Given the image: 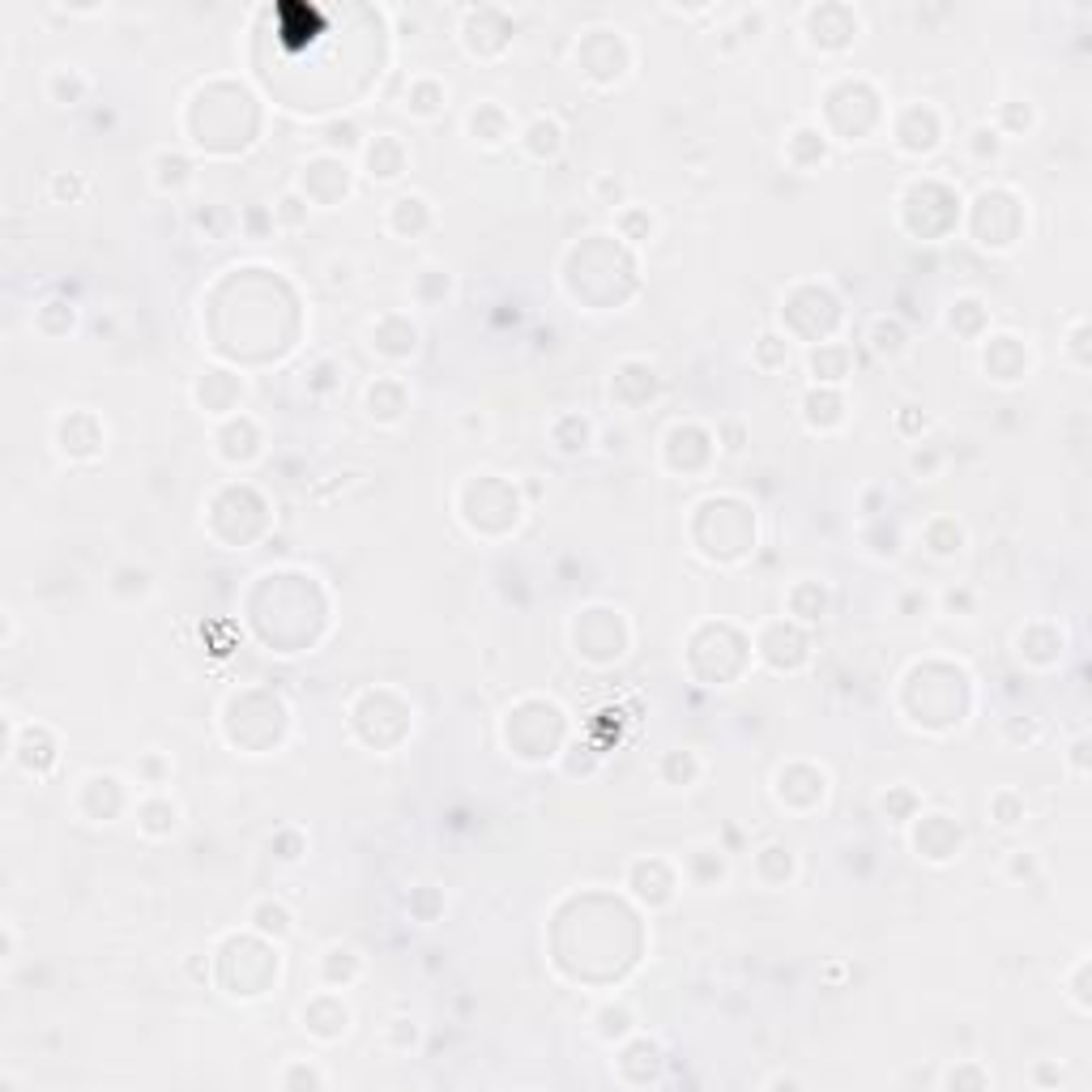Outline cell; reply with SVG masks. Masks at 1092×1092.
Wrapping results in <instances>:
<instances>
[{
    "label": "cell",
    "mask_w": 1092,
    "mask_h": 1092,
    "mask_svg": "<svg viewBox=\"0 0 1092 1092\" xmlns=\"http://www.w3.org/2000/svg\"><path fill=\"white\" fill-rule=\"evenodd\" d=\"M406 171V150L393 133H380L375 141H368V175L371 180H397Z\"/></svg>",
    "instance_id": "2"
},
{
    "label": "cell",
    "mask_w": 1092,
    "mask_h": 1092,
    "mask_svg": "<svg viewBox=\"0 0 1092 1092\" xmlns=\"http://www.w3.org/2000/svg\"><path fill=\"white\" fill-rule=\"evenodd\" d=\"M469 133H474V141H483V146H503L512 137V120L491 99H483L469 111Z\"/></svg>",
    "instance_id": "4"
},
{
    "label": "cell",
    "mask_w": 1092,
    "mask_h": 1092,
    "mask_svg": "<svg viewBox=\"0 0 1092 1092\" xmlns=\"http://www.w3.org/2000/svg\"><path fill=\"white\" fill-rule=\"evenodd\" d=\"M939 606H943L947 619H969L973 610H978V593H973L969 585H952V590L939 593Z\"/></svg>",
    "instance_id": "15"
},
{
    "label": "cell",
    "mask_w": 1092,
    "mask_h": 1092,
    "mask_svg": "<svg viewBox=\"0 0 1092 1092\" xmlns=\"http://www.w3.org/2000/svg\"><path fill=\"white\" fill-rule=\"evenodd\" d=\"M521 141H525V150H530L534 158H559L563 128H559V120H550V115H538V120L521 133Z\"/></svg>",
    "instance_id": "7"
},
{
    "label": "cell",
    "mask_w": 1092,
    "mask_h": 1092,
    "mask_svg": "<svg viewBox=\"0 0 1092 1092\" xmlns=\"http://www.w3.org/2000/svg\"><path fill=\"white\" fill-rule=\"evenodd\" d=\"M939 465H943V453H939L935 444H922V449L909 453V469H913V474H922V478H935Z\"/></svg>",
    "instance_id": "18"
},
{
    "label": "cell",
    "mask_w": 1092,
    "mask_h": 1092,
    "mask_svg": "<svg viewBox=\"0 0 1092 1092\" xmlns=\"http://www.w3.org/2000/svg\"><path fill=\"white\" fill-rule=\"evenodd\" d=\"M790 610H794L798 619H807V624H811V619H824V615H828V590H824V585H815V581L794 585Z\"/></svg>",
    "instance_id": "10"
},
{
    "label": "cell",
    "mask_w": 1092,
    "mask_h": 1092,
    "mask_svg": "<svg viewBox=\"0 0 1092 1092\" xmlns=\"http://www.w3.org/2000/svg\"><path fill=\"white\" fill-rule=\"evenodd\" d=\"M248 922L261 935H269V939H286L290 931H295V913L282 905V900H256L252 913H248Z\"/></svg>",
    "instance_id": "8"
},
{
    "label": "cell",
    "mask_w": 1092,
    "mask_h": 1092,
    "mask_svg": "<svg viewBox=\"0 0 1092 1092\" xmlns=\"http://www.w3.org/2000/svg\"><path fill=\"white\" fill-rule=\"evenodd\" d=\"M811 371H815V380H824V384L845 380V375H850V355H845V346H819L811 355Z\"/></svg>",
    "instance_id": "13"
},
{
    "label": "cell",
    "mask_w": 1092,
    "mask_h": 1092,
    "mask_svg": "<svg viewBox=\"0 0 1092 1092\" xmlns=\"http://www.w3.org/2000/svg\"><path fill=\"white\" fill-rule=\"evenodd\" d=\"M969 146H973V154H978V158H999V154H1003V137L994 133L990 124H978V128H973Z\"/></svg>",
    "instance_id": "17"
},
{
    "label": "cell",
    "mask_w": 1092,
    "mask_h": 1092,
    "mask_svg": "<svg viewBox=\"0 0 1092 1092\" xmlns=\"http://www.w3.org/2000/svg\"><path fill=\"white\" fill-rule=\"evenodd\" d=\"M738 22H743V39H756L760 30H764V22H768V9H743V14H738Z\"/></svg>",
    "instance_id": "23"
},
{
    "label": "cell",
    "mask_w": 1092,
    "mask_h": 1092,
    "mask_svg": "<svg viewBox=\"0 0 1092 1092\" xmlns=\"http://www.w3.org/2000/svg\"><path fill=\"white\" fill-rule=\"evenodd\" d=\"M154 180H158V188H184L188 180H193V162L188 158H180V154H171V150H158L154 154Z\"/></svg>",
    "instance_id": "12"
},
{
    "label": "cell",
    "mask_w": 1092,
    "mask_h": 1092,
    "mask_svg": "<svg viewBox=\"0 0 1092 1092\" xmlns=\"http://www.w3.org/2000/svg\"><path fill=\"white\" fill-rule=\"evenodd\" d=\"M303 201H308L303 193H286V197H282V201L274 205V222H282V227H299V222L308 218V205H303Z\"/></svg>",
    "instance_id": "16"
},
{
    "label": "cell",
    "mask_w": 1092,
    "mask_h": 1092,
    "mask_svg": "<svg viewBox=\"0 0 1092 1092\" xmlns=\"http://www.w3.org/2000/svg\"><path fill=\"white\" fill-rule=\"evenodd\" d=\"M282 1088H299V1084H312V1088H325V1075L321 1071H312V1067H299V1071H286L278 1079Z\"/></svg>",
    "instance_id": "22"
},
{
    "label": "cell",
    "mask_w": 1092,
    "mask_h": 1092,
    "mask_svg": "<svg viewBox=\"0 0 1092 1092\" xmlns=\"http://www.w3.org/2000/svg\"><path fill=\"white\" fill-rule=\"evenodd\" d=\"M1032 124H1037V108H1032L1028 99H1007V103H999V111H994V124H990V128L1007 141V137L1028 133Z\"/></svg>",
    "instance_id": "6"
},
{
    "label": "cell",
    "mask_w": 1092,
    "mask_h": 1092,
    "mask_svg": "<svg viewBox=\"0 0 1092 1092\" xmlns=\"http://www.w3.org/2000/svg\"><path fill=\"white\" fill-rule=\"evenodd\" d=\"M137 819H141V828H146L150 837H162V832L180 828V807H175L171 798L154 794V798H146V803L137 807Z\"/></svg>",
    "instance_id": "9"
},
{
    "label": "cell",
    "mask_w": 1092,
    "mask_h": 1092,
    "mask_svg": "<svg viewBox=\"0 0 1092 1092\" xmlns=\"http://www.w3.org/2000/svg\"><path fill=\"white\" fill-rule=\"evenodd\" d=\"M1084 978H1088V956L1079 960L1075 965V973H1071V999H1075V1007L1079 1012H1088V994H1084Z\"/></svg>",
    "instance_id": "24"
},
{
    "label": "cell",
    "mask_w": 1092,
    "mask_h": 1092,
    "mask_svg": "<svg viewBox=\"0 0 1092 1092\" xmlns=\"http://www.w3.org/2000/svg\"><path fill=\"white\" fill-rule=\"evenodd\" d=\"M960 1079H969V1075H956V1071H952V1075H947V1084H952V1088H956V1084H960ZM973 1084H978V1088H985V1084H990V1079H985V1075H973Z\"/></svg>",
    "instance_id": "25"
},
{
    "label": "cell",
    "mask_w": 1092,
    "mask_h": 1092,
    "mask_svg": "<svg viewBox=\"0 0 1092 1092\" xmlns=\"http://www.w3.org/2000/svg\"><path fill=\"white\" fill-rule=\"evenodd\" d=\"M1037 866H1041V862H1037V853L1016 850L1012 858H1007V875H1012V879H1032V875H1037Z\"/></svg>",
    "instance_id": "19"
},
{
    "label": "cell",
    "mask_w": 1092,
    "mask_h": 1092,
    "mask_svg": "<svg viewBox=\"0 0 1092 1092\" xmlns=\"http://www.w3.org/2000/svg\"><path fill=\"white\" fill-rule=\"evenodd\" d=\"M922 543H926V550H931V555L952 559V555H960V550H965L969 534H965V525H960L956 516H935V521L922 530Z\"/></svg>",
    "instance_id": "3"
},
{
    "label": "cell",
    "mask_w": 1092,
    "mask_h": 1092,
    "mask_svg": "<svg viewBox=\"0 0 1092 1092\" xmlns=\"http://www.w3.org/2000/svg\"><path fill=\"white\" fill-rule=\"evenodd\" d=\"M990 815H994V824L1016 828V824H1025V819H1028V803L1016 790H999L990 798Z\"/></svg>",
    "instance_id": "14"
},
{
    "label": "cell",
    "mask_w": 1092,
    "mask_h": 1092,
    "mask_svg": "<svg viewBox=\"0 0 1092 1092\" xmlns=\"http://www.w3.org/2000/svg\"><path fill=\"white\" fill-rule=\"evenodd\" d=\"M593 193L602 197V205H606V209H615L619 201H624V180H610V175H597V180H593Z\"/></svg>",
    "instance_id": "20"
},
{
    "label": "cell",
    "mask_w": 1092,
    "mask_h": 1092,
    "mask_svg": "<svg viewBox=\"0 0 1092 1092\" xmlns=\"http://www.w3.org/2000/svg\"><path fill=\"white\" fill-rule=\"evenodd\" d=\"M444 108H449V90H444L440 81H431V77L410 81V90H406V111L415 115V120H436Z\"/></svg>",
    "instance_id": "5"
},
{
    "label": "cell",
    "mask_w": 1092,
    "mask_h": 1092,
    "mask_svg": "<svg viewBox=\"0 0 1092 1092\" xmlns=\"http://www.w3.org/2000/svg\"><path fill=\"white\" fill-rule=\"evenodd\" d=\"M1067 764H1071L1075 781H1088V738H1075L1071 751H1067Z\"/></svg>",
    "instance_id": "21"
},
{
    "label": "cell",
    "mask_w": 1092,
    "mask_h": 1092,
    "mask_svg": "<svg viewBox=\"0 0 1092 1092\" xmlns=\"http://www.w3.org/2000/svg\"><path fill=\"white\" fill-rule=\"evenodd\" d=\"M90 77L81 73L77 65H56L52 73H47V99L56 103V108H77V103L90 99Z\"/></svg>",
    "instance_id": "1"
},
{
    "label": "cell",
    "mask_w": 1092,
    "mask_h": 1092,
    "mask_svg": "<svg viewBox=\"0 0 1092 1092\" xmlns=\"http://www.w3.org/2000/svg\"><path fill=\"white\" fill-rule=\"evenodd\" d=\"M321 141H325L328 154L342 158V154H355V150L363 146V128L350 120V115H346V120H328V124L321 128Z\"/></svg>",
    "instance_id": "11"
}]
</instances>
